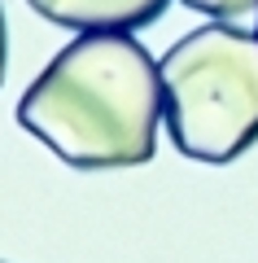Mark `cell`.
Segmentation results:
<instances>
[{
	"label": "cell",
	"mask_w": 258,
	"mask_h": 263,
	"mask_svg": "<svg viewBox=\"0 0 258 263\" xmlns=\"http://www.w3.org/2000/svg\"><path fill=\"white\" fill-rule=\"evenodd\" d=\"M157 123H166L162 70L131 31H83L18 101V127L79 171L149 162Z\"/></svg>",
	"instance_id": "6da1fadb"
},
{
	"label": "cell",
	"mask_w": 258,
	"mask_h": 263,
	"mask_svg": "<svg viewBox=\"0 0 258 263\" xmlns=\"http://www.w3.org/2000/svg\"><path fill=\"white\" fill-rule=\"evenodd\" d=\"M157 70L166 132L184 158L228 167L258 145V31L197 27L166 48Z\"/></svg>",
	"instance_id": "7a4b0ae2"
},
{
	"label": "cell",
	"mask_w": 258,
	"mask_h": 263,
	"mask_svg": "<svg viewBox=\"0 0 258 263\" xmlns=\"http://www.w3.org/2000/svg\"><path fill=\"white\" fill-rule=\"evenodd\" d=\"M39 18L70 31H140L166 13L171 0H27Z\"/></svg>",
	"instance_id": "3957f363"
},
{
	"label": "cell",
	"mask_w": 258,
	"mask_h": 263,
	"mask_svg": "<svg viewBox=\"0 0 258 263\" xmlns=\"http://www.w3.org/2000/svg\"><path fill=\"white\" fill-rule=\"evenodd\" d=\"M184 5L214 18V22H228V27H241V22L258 18V0H184Z\"/></svg>",
	"instance_id": "277c9868"
},
{
	"label": "cell",
	"mask_w": 258,
	"mask_h": 263,
	"mask_svg": "<svg viewBox=\"0 0 258 263\" xmlns=\"http://www.w3.org/2000/svg\"><path fill=\"white\" fill-rule=\"evenodd\" d=\"M5 66H9V31H5V9H0V84H5Z\"/></svg>",
	"instance_id": "5b68a950"
},
{
	"label": "cell",
	"mask_w": 258,
	"mask_h": 263,
	"mask_svg": "<svg viewBox=\"0 0 258 263\" xmlns=\"http://www.w3.org/2000/svg\"><path fill=\"white\" fill-rule=\"evenodd\" d=\"M0 263H5V259H0Z\"/></svg>",
	"instance_id": "8992f818"
}]
</instances>
